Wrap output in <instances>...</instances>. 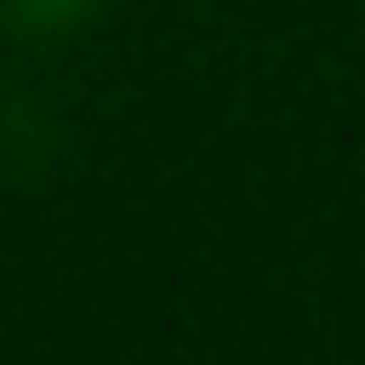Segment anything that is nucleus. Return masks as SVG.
I'll return each mask as SVG.
<instances>
[{
  "label": "nucleus",
  "instance_id": "obj_1",
  "mask_svg": "<svg viewBox=\"0 0 365 365\" xmlns=\"http://www.w3.org/2000/svg\"><path fill=\"white\" fill-rule=\"evenodd\" d=\"M8 8L23 15V23H45V30H53V23H75V15H90L97 0H8Z\"/></svg>",
  "mask_w": 365,
  "mask_h": 365
}]
</instances>
